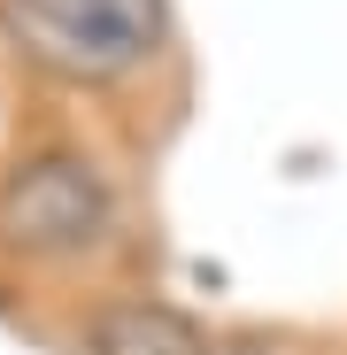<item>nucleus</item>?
Instances as JSON below:
<instances>
[{"label":"nucleus","instance_id":"20e7f679","mask_svg":"<svg viewBox=\"0 0 347 355\" xmlns=\"http://www.w3.org/2000/svg\"><path fill=\"white\" fill-rule=\"evenodd\" d=\"M208 355H255V347H208Z\"/></svg>","mask_w":347,"mask_h":355},{"label":"nucleus","instance_id":"f257e3e1","mask_svg":"<svg viewBox=\"0 0 347 355\" xmlns=\"http://www.w3.org/2000/svg\"><path fill=\"white\" fill-rule=\"evenodd\" d=\"M0 24L62 85H108L139 70L162 39V0H0Z\"/></svg>","mask_w":347,"mask_h":355},{"label":"nucleus","instance_id":"f03ea898","mask_svg":"<svg viewBox=\"0 0 347 355\" xmlns=\"http://www.w3.org/2000/svg\"><path fill=\"white\" fill-rule=\"evenodd\" d=\"M108 224V186L85 155H39L8 178L0 193V232L31 255H70V248H93Z\"/></svg>","mask_w":347,"mask_h":355},{"label":"nucleus","instance_id":"7ed1b4c3","mask_svg":"<svg viewBox=\"0 0 347 355\" xmlns=\"http://www.w3.org/2000/svg\"><path fill=\"white\" fill-rule=\"evenodd\" d=\"M85 355H208L201 324L162 309V302H124V309H100L85 332Z\"/></svg>","mask_w":347,"mask_h":355}]
</instances>
